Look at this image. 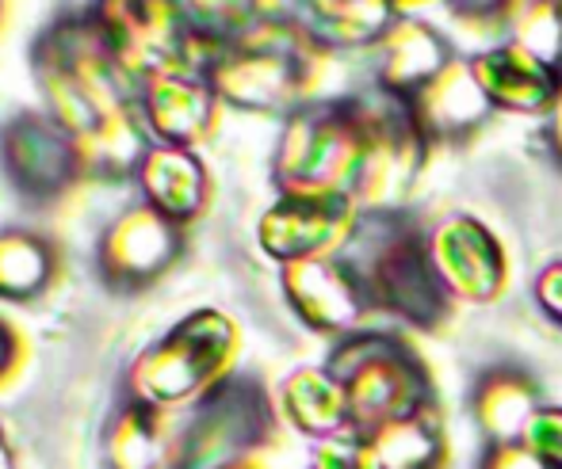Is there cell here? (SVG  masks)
<instances>
[{
    "instance_id": "2e32d148",
    "label": "cell",
    "mask_w": 562,
    "mask_h": 469,
    "mask_svg": "<svg viewBox=\"0 0 562 469\" xmlns=\"http://www.w3.org/2000/svg\"><path fill=\"white\" fill-rule=\"evenodd\" d=\"M406 103L429 141L432 138H459V134L474 130V126L490 115V107H494V103L486 100V92H482L474 69L459 66V61H451L437 81H429L414 100H406Z\"/></svg>"
},
{
    "instance_id": "9c48e42d",
    "label": "cell",
    "mask_w": 562,
    "mask_h": 469,
    "mask_svg": "<svg viewBox=\"0 0 562 469\" xmlns=\"http://www.w3.org/2000/svg\"><path fill=\"white\" fill-rule=\"evenodd\" d=\"M352 226L348 195H283V203H276L260 221V241L272 256L295 264L345 244Z\"/></svg>"
},
{
    "instance_id": "836d02e7",
    "label": "cell",
    "mask_w": 562,
    "mask_h": 469,
    "mask_svg": "<svg viewBox=\"0 0 562 469\" xmlns=\"http://www.w3.org/2000/svg\"><path fill=\"white\" fill-rule=\"evenodd\" d=\"M226 469H257V466H252L249 458H245V462H234V466H226Z\"/></svg>"
},
{
    "instance_id": "8992f818",
    "label": "cell",
    "mask_w": 562,
    "mask_h": 469,
    "mask_svg": "<svg viewBox=\"0 0 562 469\" xmlns=\"http://www.w3.org/2000/svg\"><path fill=\"white\" fill-rule=\"evenodd\" d=\"M306 58L288 23H257L211 66V89L237 107L283 111L303 95Z\"/></svg>"
},
{
    "instance_id": "4316f807",
    "label": "cell",
    "mask_w": 562,
    "mask_h": 469,
    "mask_svg": "<svg viewBox=\"0 0 562 469\" xmlns=\"http://www.w3.org/2000/svg\"><path fill=\"white\" fill-rule=\"evenodd\" d=\"M520 439H525L540 458H548L555 469H562V409L536 412V416L528 420V427H525Z\"/></svg>"
},
{
    "instance_id": "9a60e30c",
    "label": "cell",
    "mask_w": 562,
    "mask_h": 469,
    "mask_svg": "<svg viewBox=\"0 0 562 469\" xmlns=\"http://www.w3.org/2000/svg\"><path fill=\"white\" fill-rule=\"evenodd\" d=\"M169 409L126 401L108 427V466L112 469H177L180 466V427L165 416Z\"/></svg>"
},
{
    "instance_id": "7a4b0ae2",
    "label": "cell",
    "mask_w": 562,
    "mask_h": 469,
    "mask_svg": "<svg viewBox=\"0 0 562 469\" xmlns=\"http://www.w3.org/2000/svg\"><path fill=\"white\" fill-rule=\"evenodd\" d=\"M345 264L363 283L371 306L391 309L417 329H437L448 313V286L432 249L398 210H368L348 233Z\"/></svg>"
},
{
    "instance_id": "ffe728a7",
    "label": "cell",
    "mask_w": 562,
    "mask_h": 469,
    "mask_svg": "<svg viewBox=\"0 0 562 469\" xmlns=\"http://www.w3.org/2000/svg\"><path fill=\"white\" fill-rule=\"evenodd\" d=\"M363 469H437L440 466V432L425 420H394V424L356 432Z\"/></svg>"
},
{
    "instance_id": "484cf974",
    "label": "cell",
    "mask_w": 562,
    "mask_h": 469,
    "mask_svg": "<svg viewBox=\"0 0 562 469\" xmlns=\"http://www.w3.org/2000/svg\"><path fill=\"white\" fill-rule=\"evenodd\" d=\"M517 43L532 50L540 61L559 69L562 61V0H536L525 15H520Z\"/></svg>"
},
{
    "instance_id": "d6a6232c",
    "label": "cell",
    "mask_w": 562,
    "mask_h": 469,
    "mask_svg": "<svg viewBox=\"0 0 562 469\" xmlns=\"http://www.w3.org/2000/svg\"><path fill=\"white\" fill-rule=\"evenodd\" d=\"M0 469H20V462L12 458V450H8L4 435H0Z\"/></svg>"
},
{
    "instance_id": "f1b7e54d",
    "label": "cell",
    "mask_w": 562,
    "mask_h": 469,
    "mask_svg": "<svg viewBox=\"0 0 562 469\" xmlns=\"http://www.w3.org/2000/svg\"><path fill=\"white\" fill-rule=\"evenodd\" d=\"M536 298H540V306L548 309V317H555L562 324V264L548 267V272L540 275V283H536Z\"/></svg>"
},
{
    "instance_id": "7402d4cb",
    "label": "cell",
    "mask_w": 562,
    "mask_h": 469,
    "mask_svg": "<svg viewBox=\"0 0 562 469\" xmlns=\"http://www.w3.org/2000/svg\"><path fill=\"white\" fill-rule=\"evenodd\" d=\"M318 35L345 46L375 43L394 27V0H306Z\"/></svg>"
},
{
    "instance_id": "52a82bcc",
    "label": "cell",
    "mask_w": 562,
    "mask_h": 469,
    "mask_svg": "<svg viewBox=\"0 0 562 469\" xmlns=\"http://www.w3.org/2000/svg\"><path fill=\"white\" fill-rule=\"evenodd\" d=\"M272 432V404L265 389L249 378H226L200 397L180 427L177 469H226L245 462Z\"/></svg>"
},
{
    "instance_id": "4fadbf2b",
    "label": "cell",
    "mask_w": 562,
    "mask_h": 469,
    "mask_svg": "<svg viewBox=\"0 0 562 469\" xmlns=\"http://www.w3.org/2000/svg\"><path fill=\"white\" fill-rule=\"evenodd\" d=\"M474 77H479L482 92L494 107L505 111H540L551 107L559 92L562 73L548 61H540L532 50L520 43H509L502 50H490L474 61Z\"/></svg>"
},
{
    "instance_id": "d4e9b609",
    "label": "cell",
    "mask_w": 562,
    "mask_h": 469,
    "mask_svg": "<svg viewBox=\"0 0 562 469\" xmlns=\"http://www.w3.org/2000/svg\"><path fill=\"white\" fill-rule=\"evenodd\" d=\"M50 279V252L43 241L23 233L0 237V298L23 301Z\"/></svg>"
},
{
    "instance_id": "e0dca14e",
    "label": "cell",
    "mask_w": 562,
    "mask_h": 469,
    "mask_svg": "<svg viewBox=\"0 0 562 469\" xmlns=\"http://www.w3.org/2000/svg\"><path fill=\"white\" fill-rule=\"evenodd\" d=\"M383 66H379V92L414 100L429 81L451 66L445 38L432 27L414 20H394V27L383 38Z\"/></svg>"
},
{
    "instance_id": "277c9868",
    "label": "cell",
    "mask_w": 562,
    "mask_h": 469,
    "mask_svg": "<svg viewBox=\"0 0 562 469\" xmlns=\"http://www.w3.org/2000/svg\"><path fill=\"white\" fill-rule=\"evenodd\" d=\"M229 352H234V324L215 309H200L138 355L131 367V401L154 409L200 401L218 386Z\"/></svg>"
},
{
    "instance_id": "5b68a950",
    "label": "cell",
    "mask_w": 562,
    "mask_h": 469,
    "mask_svg": "<svg viewBox=\"0 0 562 469\" xmlns=\"http://www.w3.org/2000/svg\"><path fill=\"white\" fill-rule=\"evenodd\" d=\"M363 157V111L352 103H318L288 123L276 157V180L288 195H352Z\"/></svg>"
},
{
    "instance_id": "7c38bea8",
    "label": "cell",
    "mask_w": 562,
    "mask_h": 469,
    "mask_svg": "<svg viewBox=\"0 0 562 469\" xmlns=\"http://www.w3.org/2000/svg\"><path fill=\"white\" fill-rule=\"evenodd\" d=\"M177 221L157 214L154 206H142L115 221L100 260L115 283H146L177 260Z\"/></svg>"
},
{
    "instance_id": "603a6c76",
    "label": "cell",
    "mask_w": 562,
    "mask_h": 469,
    "mask_svg": "<svg viewBox=\"0 0 562 469\" xmlns=\"http://www.w3.org/2000/svg\"><path fill=\"white\" fill-rule=\"evenodd\" d=\"M474 412L486 424L490 435H497V443H513V435H525L532 412V381L517 370H497L479 386L474 393Z\"/></svg>"
},
{
    "instance_id": "4dcf8cb0",
    "label": "cell",
    "mask_w": 562,
    "mask_h": 469,
    "mask_svg": "<svg viewBox=\"0 0 562 469\" xmlns=\"http://www.w3.org/2000/svg\"><path fill=\"white\" fill-rule=\"evenodd\" d=\"M548 138H551V149L562 157V81H559V92L551 100V115H548Z\"/></svg>"
},
{
    "instance_id": "30bf717a",
    "label": "cell",
    "mask_w": 562,
    "mask_h": 469,
    "mask_svg": "<svg viewBox=\"0 0 562 469\" xmlns=\"http://www.w3.org/2000/svg\"><path fill=\"white\" fill-rule=\"evenodd\" d=\"M283 294L295 313L318 332H352L371 298L345 260L314 256L283 267Z\"/></svg>"
},
{
    "instance_id": "ba28073f",
    "label": "cell",
    "mask_w": 562,
    "mask_h": 469,
    "mask_svg": "<svg viewBox=\"0 0 562 469\" xmlns=\"http://www.w3.org/2000/svg\"><path fill=\"white\" fill-rule=\"evenodd\" d=\"M97 27L119 66L146 77L177 66L188 35L177 0H100Z\"/></svg>"
},
{
    "instance_id": "f546056e",
    "label": "cell",
    "mask_w": 562,
    "mask_h": 469,
    "mask_svg": "<svg viewBox=\"0 0 562 469\" xmlns=\"http://www.w3.org/2000/svg\"><path fill=\"white\" fill-rule=\"evenodd\" d=\"M456 8V15L474 23H490V20H502V12L513 4V0H448Z\"/></svg>"
},
{
    "instance_id": "6da1fadb",
    "label": "cell",
    "mask_w": 562,
    "mask_h": 469,
    "mask_svg": "<svg viewBox=\"0 0 562 469\" xmlns=\"http://www.w3.org/2000/svg\"><path fill=\"white\" fill-rule=\"evenodd\" d=\"M115 66L97 23H66L35 54L38 81L61 130L92 161L119 169L142 153V134L123 107Z\"/></svg>"
},
{
    "instance_id": "d6986e66",
    "label": "cell",
    "mask_w": 562,
    "mask_h": 469,
    "mask_svg": "<svg viewBox=\"0 0 562 469\" xmlns=\"http://www.w3.org/2000/svg\"><path fill=\"white\" fill-rule=\"evenodd\" d=\"M142 187L149 195V206L172 221L192 218L203 206V195H207V180H203L200 161L184 146L149 149L142 157Z\"/></svg>"
},
{
    "instance_id": "5bb4252c",
    "label": "cell",
    "mask_w": 562,
    "mask_h": 469,
    "mask_svg": "<svg viewBox=\"0 0 562 469\" xmlns=\"http://www.w3.org/2000/svg\"><path fill=\"white\" fill-rule=\"evenodd\" d=\"M4 161L20 187L31 195H50L74 176L77 169V146L66 130L43 118H20L4 134Z\"/></svg>"
},
{
    "instance_id": "44dd1931",
    "label": "cell",
    "mask_w": 562,
    "mask_h": 469,
    "mask_svg": "<svg viewBox=\"0 0 562 469\" xmlns=\"http://www.w3.org/2000/svg\"><path fill=\"white\" fill-rule=\"evenodd\" d=\"M283 412L299 432L318 439H337L345 427H352L345 393L329 370H295L283 381Z\"/></svg>"
},
{
    "instance_id": "cb8c5ba5",
    "label": "cell",
    "mask_w": 562,
    "mask_h": 469,
    "mask_svg": "<svg viewBox=\"0 0 562 469\" xmlns=\"http://www.w3.org/2000/svg\"><path fill=\"white\" fill-rule=\"evenodd\" d=\"M184 31L207 43L234 46L257 27V0H177Z\"/></svg>"
},
{
    "instance_id": "ac0fdd59",
    "label": "cell",
    "mask_w": 562,
    "mask_h": 469,
    "mask_svg": "<svg viewBox=\"0 0 562 469\" xmlns=\"http://www.w3.org/2000/svg\"><path fill=\"white\" fill-rule=\"evenodd\" d=\"M211 81H200L180 66L146 77V118L157 138L169 146L200 138L211 123Z\"/></svg>"
},
{
    "instance_id": "8fae6325",
    "label": "cell",
    "mask_w": 562,
    "mask_h": 469,
    "mask_svg": "<svg viewBox=\"0 0 562 469\" xmlns=\"http://www.w3.org/2000/svg\"><path fill=\"white\" fill-rule=\"evenodd\" d=\"M432 264H437L440 279L448 290L463 294V298L486 301L502 290L505 279V260L490 229L474 218H451L437 229L429 241Z\"/></svg>"
},
{
    "instance_id": "3957f363",
    "label": "cell",
    "mask_w": 562,
    "mask_h": 469,
    "mask_svg": "<svg viewBox=\"0 0 562 469\" xmlns=\"http://www.w3.org/2000/svg\"><path fill=\"white\" fill-rule=\"evenodd\" d=\"M326 370L345 393L352 432L409 420L429 401V378L406 344L391 332H348Z\"/></svg>"
},
{
    "instance_id": "1f68e13d",
    "label": "cell",
    "mask_w": 562,
    "mask_h": 469,
    "mask_svg": "<svg viewBox=\"0 0 562 469\" xmlns=\"http://www.w3.org/2000/svg\"><path fill=\"white\" fill-rule=\"evenodd\" d=\"M12 359H15V336L8 324H0V375L12 367Z\"/></svg>"
},
{
    "instance_id": "83f0119b",
    "label": "cell",
    "mask_w": 562,
    "mask_h": 469,
    "mask_svg": "<svg viewBox=\"0 0 562 469\" xmlns=\"http://www.w3.org/2000/svg\"><path fill=\"white\" fill-rule=\"evenodd\" d=\"M482 469H555V466L536 455L525 439H513V443H497Z\"/></svg>"
}]
</instances>
